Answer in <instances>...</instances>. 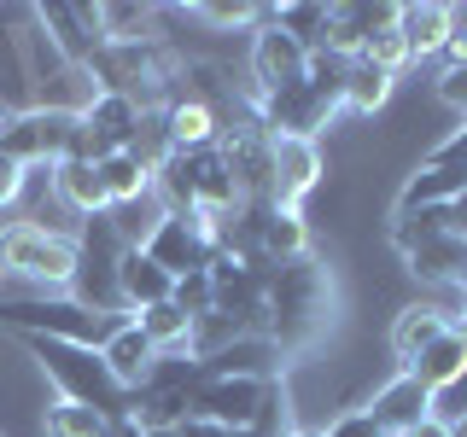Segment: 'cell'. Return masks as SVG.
I'll return each instance as SVG.
<instances>
[{"label":"cell","instance_id":"obj_4","mask_svg":"<svg viewBox=\"0 0 467 437\" xmlns=\"http://www.w3.org/2000/svg\"><path fill=\"white\" fill-rule=\"evenodd\" d=\"M29 18L41 24V36L58 47L65 65H94V53L106 47L94 24V6H70V0H47V6H29Z\"/></svg>","mask_w":467,"mask_h":437},{"label":"cell","instance_id":"obj_25","mask_svg":"<svg viewBox=\"0 0 467 437\" xmlns=\"http://www.w3.org/2000/svg\"><path fill=\"white\" fill-rule=\"evenodd\" d=\"M269 18L286 29L298 47H321V24H327V6H269Z\"/></svg>","mask_w":467,"mask_h":437},{"label":"cell","instance_id":"obj_18","mask_svg":"<svg viewBox=\"0 0 467 437\" xmlns=\"http://www.w3.org/2000/svg\"><path fill=\"white\" fill-rule=\"evenodd\" d=\"M94 24H99V41H106V47L158 41V6H135V0H99Z\"/></svg>","mask_w":467,"mask_h":437},{"label":"cell","instance_id":"obj_8","mask_svg":"<svg viewBox=\"0 0 467 437\" xmlns=\"http://www.w3.org/2000/svg\"><path fill=\"white\" fill-rule=\"evenodd\" d=\"M403 373H409V379H420L432 397H444V391L467 385V332H462V327H444L415 361H409Z\"/></svg>","mask_w":467,"mask_h":437},{"label":"cell","instance_id":"obj_9","mask_svg":"<svg viewBox=\"0 0 467 437\" xmlns=\"http://www.w3.org/2000/svg\"><path fill=\"white\" fill-rule=\"evenodd\" d=\"M152 361H158V350H152V339L140 332V320H135V315H129L123 327H117L111 339L99 344V368H106V379H111L117 391H123V397L146 379V368H152Z\"/></svg>","mask_w":467,"mask_h":437},{"label":"cell","instance_id":"obj_11","mask_svg":"<svg viewBox=\"0 0 467 437\" xmlns=\"http://www.w3.org/2000/svg\"><path fill=\"white\" fill-rule=\"evenodd\" d=\"M53 198L65 204L70 216H88V222H99V216L111 210L94 158H58V164H53Z\"/></svg>","mask_w":467,"mask_h":437},{"label":"cell","instance_id":"obj_31","mask_svg":"<svg viewBox=\"0 0 467 437\" xmlns=\"http://www.w3.org/2000/svg\"><path fill=\"white\" fill-rule=\"evenodd\" d=\"M398 437H450V420L444 414H427V420H415V426L398 432Z\"/></svg>","mask_w":467,"mask_h":437},{"label":"cell","instance_id":"obj_36","mask_svg":"<svg viewBox=\"0 0 467 437\" xmlns=\"http://www.w3.org/2000/svg\"><path fill=\"white\" fill-rule=\"evenodd\" d=\"M6 117H12V111H6V106H0V128H6Z\"/></svg>","mask_w":467,"mask_h":437},{"label":"cell","instance_id":"obj_24","mask_svg":"<svg viewBox=\"0 0 467 437\" xmlns=\"http://www.w3.org/2000/svg\"><path fill=\"white\" fill-rule=\"evenodd\" d=\"M362 65H374V70H386V76H403L415 58H409V47H403V36H398V18H391L386 29H374L368 36V47H362Z\"/></svg>","mask_w":467,"mask_h":437},{"label":"cell","instance_id":"obj_19","mask_svg":"<svg viewBox=\"0 0 467 437\" xmlns=\"http://www.w3.org/2000/svg\"><path fill=\"white\" fill-rule=\"evenodd\" d=\"M403 262H409V274H415L427 291H438V286H456V262H462V239L456 233H427V239H415L403 251Z\"/></svg>","mask_w":467,"mask_h":437},{"label":"cell","instance_id":"obj_28","mask_svg":"<svg viewBox=\"0 0 467 437\" xmlns=\"http://www.w3.org/2000/svg\"><path fill=\"white\" fill-rule=\"evenodd\" d=\"M438 99L456 111V123H467V65L456 70H438Z\"/></svg>","mask_w":467,"mask_h":437},{"label":"cell","instance_id":"obj_14","mask_svg":"<svg viewBox=\"0 0 467 437\" xmlns=\"http://www.w3.org/2000/svg\"><path fill=\"white\" fill-rule=\"evenodd\" d=\"M41 432L47 437H117V414H106V408H94L82 397H65V391H47Z\"/></svg>","mask_w":467,"mask_h":437},{"label":"cell","instance_id":"obj_10","mask_svg":"<svg viewBox=\"0 0 467 437\" xmlns=\"http://www.w3.org/2000/svg\"><path fill=\"white\" fill-rule=\"evenodd\" d=\"M368 414L386 426L391 437L398 432H409L415 420H427V414H438V397L420 379H409V373H391L386 385H374V402H368Z\"/></svg>","mask_w":467,"mask_h":437},{"label":"cell","instance_id":"obj_35","mask_svg":"<svg viewBox=\"0 0 467 437\" xmlns=\"http://www.w3.org/2000/svg\"><path fill=\"white\" fill-rule=\"evenodd\" d=\"M286 437H321V432H316V426H292Z\"/></svg>","mask_w":467,"mask_h":437},{"label":"cell","instance_id":"obj_37","mask_svg":"<svg viewBox=\"0 0 467 437\" xmlns=\"http://www.w3.org/2000/svg\"><path fill=\"white\" fill-rule=\"evenodd\" d=\"M456 327H462V332H467V310H462V320H456Z\"/></svg>","mask_w":467,"mask_h":437},{"label":"cell","instance_id":"obj_7","mask_svg":"<svg viewBox=\"0 0 467 437\" xmlns=\"http://www.w3.org/2000/svg\"><path fill=\"white\" fill-rule=\"evenodd\" d=\"M146 257H152L170 280H182V274H193V269H211V239H204L187 216H164L158 233L146 239Z\"/></svg>","mask_w":467,"mask_h":437},{"label":"cell","instance_id":"obj_33","mask_svg":"<svg viewBox=\"0 0 467 437\" xmlns=\"http://www.w3.org/2000/svg\"><path fill=\"white\" fill-rule=\"evenodd\" d=\"M450 437H467V408H456V414H450Z\"/></svg>","mask_w":467,"mask_h":437},{"label":"cell","instance_id":"obj_32","mask_svg":"<svg viewBox=\"0 0 467 437\" xmlns=\"http://www.w3.org/2000/svg\"><path fill=\"white\" fill-rule=\"evenodd\" d=\"M450 233H456V239H467V193H456V198H450Z\"/></svg>","mask_w":467,"mask_h":437},{"label":"cell","instance_id":"obj_21","mask_svg":"<svg viewBox=\"0 0 467 437\" xmlns=\"http://www.w3.org/2000/svg\"><path fill=\"white\" fill-rule=\"evenodd\" d=\"M99 181H106V198H111V204H129V198L152 193V169H146L135 152H111V158H99Z\"/></svg>","mask_w":467,"mask_h":437},{"label":"cell","instance_id":"obj_20","mask_svg":"<svg viewBox=\"0 0 467 437\" xmlns=\"http://www.w3.org/2000/svg\"><path fill=\"white\" fill-rule=\"evenodd\" d=\"M391 87H398V76H386V70L350 58V65H345V111L350 117H374L391 99Z\"/></svg>","mask_w":467,"mask_h":437},{"label":"cell","instance_id":"obj_30","mask_svg":"<svg viewBox=\"0 0 467 437\" xmlns=\"http://www.w3.org/2000/svg\"><path fill=\"white\" fill-rule=\"evenodd\" d=\"M24 181H29V169H24V164H12V158H0V210H18Z\"/></svg>","mask_w":467,"mask_h":437},{"label":"cell","instance_id":"obj_13","mask_svg":"<svg viewBox=\"0 0 467 437\" xmlns=\"http://www.w3.org/2000/svg\"><path fill=\"white\" fill-rule=\"evenodd\" d=\"M450 327V315L438 310V303H427V298H415V303H403L398 315H391V332H386V344H391V361H398V373L409 368V361L427 350L438 332Z\"/></svg>","mask_w":467,"mask_h":437},{"label":"cell","instance_id":"obj_1","mask_svg":"<svg viewBox=\"0 0 467 437\" xmlns=\"http://www.w3.org/2000/svg\"><path fill=\"white\" fill-rule=\"evenodd\" d=\"M333 320V274L316 257L281 262L269 269V327L263 339L275 344V356H304Z\"/></svg>","mask_w":467,"mask_h":437},{"label":"cell","instance_id":"obj_23","mask_svg":"<svg viewBox=\"0 0 467 437\" xmlns=\"http://www.w3.org/2000/svg\"><path fill=\"white\" fill-rule=\"evenodd\" d=\"M193 24H211V29H257L269 18V6H252V0H193L182 6Z\"/></svg>","mask_w":467,"mask_h":437},{"label":"cell","instance_id":"obj_12","mask_svg":"<svg viewBox=\"0 0 467 437\" xmlns=\"http://www.w3.org/2000/svg\"><path fill=\"white\" fill-rule=\"evenodd\" d=\"M170 291H175V280L146 251H117V303H123V315L152 310V303H164Z\"/></svg>","mask_w":467,"mask_h":437},{"label":"cell","instance_id":"obj_29","mask_svg":"<svg viewBox=\"0 0 467 437\" xmlns=\"http://www.w3.org/2000/svg\"><path fill=\"white\" fill-rule=\"evenodd\" d=\"M467 65V6H450V41H444V70Z\"/></svg>","mask_w":467,"mask_h":437},{"label":"cell","instance_id":"obj_3","mask_svg":"<svg viewBox=\"0 0 467 437\" xmlns=\"http://www.w3.org/2000/svg\"><path fill=\"white\" fill-rule=\"evenodd\" d=\"M281 397V385L275 379H252V373H204L193 385V420H211V426L223 432H252L263 414H269V402Z\"/></svg>","mask_w":467,"mask_h":437},{"label":"cell","instance_id":"obj_16","mask_svg":"<svg viewBox=\"0 0 467 437\" xmlns=\"http://www.w3.org/2000/svg\"><path fill=\"white\" fill-rule=\"evenodd\" d=\"M398 36L415 65H432L444 58V41H450V6L438 0H420V6H398Z\"/></svg>","mask_w":467,"mask_h":437},{"label":"cell","instance_id":"obj_6","mask_svg":"<svg viewBox=\"0 0 467 437\" xmlns=\"http://www.w3.org/2000/svg\"><path fill=\"white\" fill-rule=\"evenodd\" d=\"M391 18H398V6H327V24H321V47L316 53H333V58H362V47H368L374 29H386Z\"/></svg>","mask_w":467,"mask_h":437},{"label":"cell","instance_id":"obj_22","mask_svg":"<svg viewBox=\"0 0 467 437\" xmlns=\"http://www.w3.org/2000/svg\"><path fill=\"white\" fill-rule=\"evenodd\" d=\"M135 320H140V332H146V339H152V350H158V356H164V350H187L193 315H182L170 298H164V303H152V310H140Z\"/></svg>","mask_w":467,"mask_h":437},{"label":"cell","instance_id":"obj_26","mask_svg":"<svg viewBox=\"0 0 467 437\" xmlns=\"http://www.w3.org/2000/svg\"><path fill=\"white\" fill-rule=\"evenodd\" d=\"M170 303L182 315H211L216 310V280H211V269H193V274H182V280H175V291H170Z\"/></svg>","mask_w":467,"mask_h":437},{"label":"cell","instance_id":"obj_15","mask_svg":"<svg viewBox=\"0 0 467 437\" xmlns=\"http://www.w3.org/2000/svg\"><path fill=\"white\" fill-rule=\"evenodd\" d=\"M164 135H170V152H204V146L223 140V111L199 106V99L175 94L164 106Z\"/></svg>","mask_w":467,"mask_h":437},{"label":"cell","instance_id":"obj_27","mask_svg":"<svg viewBox=\"0 0 467 437\" xmlns=\"http://www.w3.org/2000/svg\"><path fill=\"white\" fill-rule=\"evenodd\" d=\"M321 437H391L379 420L368 414V408H339V414L321 426Z\"/></svg>","mask_w":467,"mask_h":437},{"label":"cell","instance_id":"obj_17","mask_svg":"<svg viewBox=\"0 0 467 437\" xmlns=\"http://www.w3.org/2000/svg\"><path fill=\"white\" fill-rule=\"evenodd\" d=\"M456 193H467V164H420L403 181L398 210H450Z\"/></svg>","mask_w":467,"mask_h":437},{"label":"cell","instance_id":"obj_34","mask_svg":"<svg viewBox=\"0 0 467 437\" xmlns=\"http://www.w3.org/2000/svg\"><path fill=\"white\" fill-rule=\"evenodd\" d=\"M456 286L467 291V239H462V262H456Z\"/></svg>","mask_w":467,"mask_h":437},{"label":"cell","instance_id":"obj_2","mask_svg":"<svg viewBox=\"0 0 467 437\" xmlns=\"http://www.w3.org/2000/svg\"><path fill=\"white\" fill-rule=\"evenodd\" d=\"M82 262V239L47 233L36 222H0V286H12L18 298H70Z\"/></svg>","mask_w":467,"mask_h":437},{"label":"cell","instance_id":"obj_5","mask_svg":"<svg viewBox=\"0 0 467 437\" xmlns=\"http://www.w3.org/2000/svg\"><path fill=\"white\" fill-rule=\"evenodd\" d=\"M321 181H327L321 140H286V135H275V204L304 210V198H310Z\"/></svg>","mask_w":467,"mask_h":437}]
</instances>
